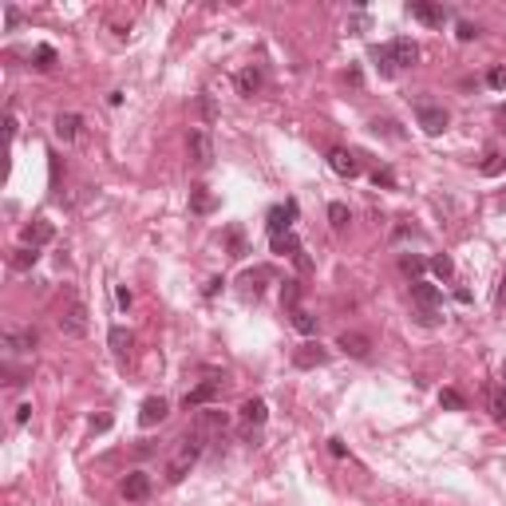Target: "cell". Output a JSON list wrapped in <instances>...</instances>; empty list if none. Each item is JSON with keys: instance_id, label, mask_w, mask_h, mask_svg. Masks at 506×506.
I'll use <instances>...</instances> for the list:
<instances>
[{"instance_id": "obj_16", "label": "cell", "mask_w": 506, "mask_h": 506, "mask_svg": "<svg viewBox=\"0 0 506 506\" xmlns=\"http://www.w3.org/2000/svg\"><path fill=\"white\" fill-rule=\"evenodd\" d=\"M412 300L420 305V309L439 313V305H443V293H439L435 285H423V281H415V285H412Z\"/></svg>"}, {"instance_id": "obj_19", "label": "cell", "mask_w": 506, "mask_h": 506, "mask_svg": "<svg viewBox=\"0 0 506 506\" xmlns=\"http://www.w3.org/2000/svg\"><path fill=\"white\" fill-rule=\"evenodd\" d=\"M214 206H218V198L210 194L206 186H194V190H190V210H194V214H210Z\"/></svg>"}, {"instance_id": "obj_8", "label": "cell", "mask_w": 506, "mask_h": 506, "mask_svg": "<svg viewBox=\"0 0 506 506\" xmlns=\"http://www.w3.org/2000/svg\"><path fill=\"white\" fill-rule=\"evenodd\" d=\"M123 498L127 502H146L151 498V475H143V471H131L127 479H123Z\"/></svg>"}, {"instance_id": "obj_38", "label": "cell", "mask_w": 506, "mask_h": 506, "mask_svg": "<svg viewBox=\"0 0 506 506\" xmlns=\"http://www.w3.org/2000/svg\"><path fill=\"white\" fill-rule=\"evenodd\" d=\"M4 28H9V32H16V28H20V9H16V4H4Z\"/></svg>"}, {"instance_id": "obj_35", "label": "cell", "mask_w": 506, "mask_h": 506, "mask_svg": "<svg viewBox=\"0 0 506 506\" xmlns=\"http://www.w3.org/2000/svg\"><path fill=\"white\" fill-rule=\"evenodd\" d=\"M230 253H233V258H246V238H241L238 226L230 230Z\"/></svg>"}, {"instance_id": "obj_46", "label": "cell", "mask_w": 506, "mask_h": 506, "mask_svg": "<svg viewBox=\"0 0 506 506\" xmlns=\"http://www.w3.org/2000/svg\"><path fill=\"white\" fill-rule=\"evenodd\" d=\"M4 135H9V138H12V135H16V115H12V111H9V115H4Z\"/></svg>"}, {"instance_id": "obj_5", "label": "cell", "mask_w": 506, "mask_h": 506, "mask_svg": "<svg viewBox=\"0 0 506 506\" xmlns=\"http://www.w3.org/2000/svg\"><path fill=\"white\" fill-rule=\"evenodd\" d=\"M408 12H412L420 24H427V28H443V20H447V9H443V4H431V0H412Z\"/></svg>"}, {"instance_id": "obj_25", "label": "cell", "mask_w": 506, "mask_h": 506, "mask_svg": "<svg viewBox=\"0 0 506 506\" xmlns=\"http://www.w3.org/2000/svg\"><path fill=\"white\" fill-rule=\"evenodd\" d=\"M372 64H376V68H380V76H395V64H392V52H388V44H384V48H372Z\"/></svg>"}, {"instance_id": "obj_45", "label": "cell", "mask_w": 506, "mask_h": 506, "mask_svg": "<svg viewBox=\"0 0 506 506\" xmlns=\"http://www.w3.org/2000/svg\"><path fill=\"white\" fill-rule=\"evenodd\" d=\"M372 178H376V186H392V171H376V174H372Z\"/></svg>"}, {"instance_id": "obj_21", "label": "cell", "mask_w": 506, "mask_h": 506, "mask_svg": "<svg viewBox=\"0 0 506 506\" xmlns=\"http://www.w3.org/2000/svg\"><path fill=\"white\" fill-rule=\"evenodd\" d=\"M79 123H84V119H79V115H60V119H56V138H64V143H71V138H76L79 135Z\"/></svg>"}, {"instance_id": "obj_17", "label": "cell", "mask_w": 506, "mask_h": 506, "mask_svg": "<svg viewBox=\"0 0 506 506\" xmlns=\"http://www.w3.org/2000/svg\"><path fill=\"white\" fill-rule=\"evenodd\" d=\"M241 420H246V423H253V427H261V423L269 420V408H265V400H246V403H241Z\"/></svg>"}, {"instance_id": "obj_9", "label": "cell", "mask_w": 506, "mask_h": 506, "mask_svg": "<svg viewBox=\"0 0 506 506\" xmlns=\"http://www.w3.org/2000/svg\"><path fill=\"white\" fill-rule=\"evenodd\" d=\"M20 238H24V246L40 249V246H48V241L56 238V226H52V222H44V218H36V222L24 226V233H20Z\"/></svg>"}, {"instance_id": "obj_24", "label": "cell", "mask_w": 506, "mask_h": 506, "mask_svg": "<svg viewBox=\"0 0 506 506\" xmlns=\"http://www.w3.org/2000/svg\"><path fill=\"white\" fill-rule=\"evenodd\" d=\"M293 328H297V333H305V336H313V333H317V317H313V313H305L297 305V309H293Z\"/></svg>"}, {"instance_id": "obj_29", "label": "cell", "mask_w": 506, "mask_h": 506, "mask_svg": "<svg viewBox=\"0 0 506 506\" xmlns=\"http://www.w3.org/2000/svg\"><path fill=\"white\" fill-rule=\"evenodd\" d=\"M439 403H443L447 412H463V408H467L463 392H455V388H443V392H439Z\"/></svg>"}, {"instance_id": "obj_32", "label": "cell", "mask_w": 506, "mask_h": 506, "mask_svg": "<svg viewBox=\"0 0 506 506\" xmlns=\"http://www.w3.org/2000/svg\"><path fill=\"white\" fill-rule=\"evenodd\" d=\"M56 64V48H48V44H40V48H36V68L40 71H48Z\"/></svg>"}, {"instance_id": "obj_14", "label": "cell", "mask_w": 506, "mask_h": 506, "mask_svg": "<svg viewBox=\"0 0 506 506\" xmlns=\"http://www.w3.org/2000/svg\"><path fill=\"white\" fill-rule=\"evenodd\" d=\"M293 364H297V368H320V364H328V352L320 348V344H300V348L293 352Z\"/></svg>"}, {"instance_id": "obj_50", "label": "cell", "mask_w": 506, "mask_h": 506, "mask_svg": "<svg viewBox=\"0 0 506 506\" xmlns=\"http://www.w3.org/2000/svg\"><path fill=\"white\" fill-rule=\"evenodd\" d=\"M502 384H506V364H502Z\"/></svg>"}, {"instance_id": "obj_40", "label": "cell", "mask_w": 506, "mask_h": 506, "mask_svg": "<svg viewBox=\"0 0 506 506\" xmlns=\"http://www.w3.org/2000/svg\"><path fill=\"white\" fill-rule=\"evenodd\" d=\"M293 265H297L300 273H313V258H309V253H305V249H300L297 258H293Z\"/></svg>"}, {"instance_id": "obj_1", "label": "cell", "mask_w": 506, "mask_h": 506, "mask_svg": "<svg viewBox=\"0 0 506 506\" xmlns=\"http://www.w3.org/2000/svg\"><path fill=\"white\" fill-rule=\"evenodd\" d=\"M202 443L206 439H198L194 431H190L186 439H178V451H174V459L166 463V482H182L190 475V467L198 463V455H202Z\"/></svg>"}, {"instance_id": "obj_43", "label": "cell", "mask_w": 506, "mask_h": 506, "mask_svg": "<svg viewBox=\"0 0 506 506\" xmlns=\"http://www.w3.org/2000/svg\"><path fill=\"white\" fill-rule=\"evenodd\" d=\"M28 420H32V403H20V408H16V423H28Z\"/></svg>"}, {"instance_id": "obj_49", "label": "cell", "mask_w": 506, "mask_h": 506, "mask_svg": "<svg viewBox=\"0 0 506 506\" xmlns=\"http://www.w3.org/2000/svg\"><path fill=\"white\" fill-rule=\"evenodd\" d=\"M498 119H502V123H506V107H502V111H498Z\"/></svg>"}, {"instance_id": "obj_31", "label": "cell", "mask_w": 506, "mask_h": 506, "mask_svg": "<svg viewBox=\"0 0 506 506\" xmlns=\"http://www.w3.org/2000/svg\"><path fill=\"white\" fill-rule=\"evenodd\" d=\"M490 415H495V423H502V427H506V388L490 395Z\"/></svg>"}, {"instance_id": "obj_26", "label": "cell", "mask_w": 506, "mask_h": 506, "mask_svg": "<svg viewBox=\"0 0 506 506\" xmlns=\"http://www.w3.org/2000/svg\"><path fill=\"white\" fill-rule=\"evenodd\" d=\"M431 273H435L439 281H451V277H455V261L447 258V253H435V258H431Z\"/></svg>"}, {"instance_id": "obj_47", "label": "cell", "mask_w": 506, "mask_h": 506, "mask_svg": "<svg viewBox=\"0 0 506 506\" xmlns=\"http://www.w3.org/2000/svg\"><path fill=\"white\" fill-rule=\"evenodd\" d=\"M218 289H222V277H214V281L206 285V297H218Z\"/></svg>"}, {"instance_id": "obj_7", "label": "cell", "mask_w": 506, "mask_h": 506, "mask_svg": "<svg viewBox=\"0 0 506 506\" xmlns=\"http://www.w3.org/2000/svg\"><path fill=\"white\" fill-rule=\"evenodd\" d=\"M166 412H171V403H166L163 395H146L143 408H138V427H155V423H163Z\"/></svg>"}, {"instance_id": "obj_13", "label": "cell", "mask_w": 506, "mask_h": 506, "mask_svg": "<svg viewBox=\"0 0 506 506\" xmlns=\"http://www.w3.org/2000/svg\"><path fill=\"white\" fill-rule=\"evenodd\" d=\"M336 348H344L348 352V356H356V360H364V356H368L372 352V340L364 333H340L336 336Z\"/></svg>"}, {"instance_id": "obj_34", "label": "cell", "mask_w": 506, "mask_h": 506, "mask_svg": "<svg viewBox=\"0 0 506 506\" xmlns=\"http://www.w3.org/2000/svg\"><path fill=\"white\" fill-rule=\"evenodd\" d=\"M328 218H333L336 230H344V226H348V206H344V202H333V206H328Z\"/></svg>"}, {"instance_id": "obj_15", "label": "cell", "mask_w": 506, "mask_h": 506, "mask_svg": "<svg viewBox=\"0 0 506 506\" xmlns=\"http://www.w3.org/2000/svg\"><path fill=\"white\" fill-rule=\"evenodd\" d=\"M328 166H333L340 178H356V174H360L356 155H348V151H340V146H336V151H328Z\"/></svg>"}, {"instance_id": "obj_39", "label": "cell", "mask_w": 506, "mask_h": 506, "mask_svg": "<svg viewBox=\"0 0 506 506\" xmlns=\"http://www.w3.org/2000/svg\"><path fill=\"white\" fill-rule=\"evenodd\" d=\"M502 171V155H487V163H482V174H498Z\"/></svg>"}, {"instance_id": "obj_3", "label": "cell", "mask_w": 506, "mask_h": 506, "mask_svg": "<svg viewBox=\"0 0 506 506\" xmlns=\"http://www.w3.org/2000/svg\"><path fill=\"white\" fill-rule=\"evenodd\" d=\"M388 52H392L395 71H400V68H412V64H420V44L408 40V36H395V40L388 44Z\"/></svg>"}, {"instance_id": "obj_37", "label": "cell", "mask_w": 506, "mask_h": 506, "mask_svg": "<svg viewBox=\"0 0 506 506\" xmlns=\"http://www.w3.org/2000/svg\"><path fill=\"white\" fill-rule=\"evenodd\" d=\"M111 415H107V412H99V415H91V431H95V435H103V431H111Z\"/></svg>"}, {"instance_id": "obj_4", "label": "cell", "mask_w": 506, "mask_h": 506, "mask_svg": "<svg viewBox=\"0 0 506 506\" xmlns=\"http://www.w3.org/2000/svg\"><path fill=\"white\" fill-rule=\"evenodd\" d=\"M60 333H68V336H84L87 333V305H84V300H71L68 309H64Z\"/></svg>"}, {"instance_id": "obj_12", "label": "cell", "mask_w": 506, "mask_h": 506, "mask_svg": "<svg viewBox=\"0 0 506 506\" xmlns=\"http://www.w3.org/2000/svg\"><path fill=\"white\" fill-rule=\"evenodd\" d=\"M293 218H297V202H285V206H273V210H269V233H273V238L289 233Z\"/></svg>"}, {"instance_id": "obj_42", "label": "cell", "mask_w": 506, "mask_h": 506, "mask_svg": "<svg viewBox=\"0 0 506 506\" xmlns=\"http://www.w3.org/2000/svg\"><path fill=\"white\" fill-rule=\"evenodd\" d=\"M198 107H202V115H206V119H214V99H210V95H202V99H198Z\"/></svg>"}, {"instance_id": "obj_2", "label": "cell", "mask_w": 506, "mask_h": 506, "mask_svg": "<svg viewBox=\"0 0 506 506\" xmlns=\"http://www.w3.org/2000/svg\"><path fill=\"white\" fill-rule=\"evenodd\" d=\"M415 123H420L427 135H443L447 123H451V115H447L439 103H415Z\"/></svg>"}, {"instance_id": "obj_18", "label": "cell", "mask_w": 506, "mask_h": 506, "mask_svg": "<svg viewBox=\"0 0 506 506\" xmlns=\"http://www.w3.org/2000/svg\"><path fill=\"white\" fill-rule=\"evenodd\" d=\"M107 344H111V352L123 360V356H131V344H135V336H131L123 325H115V328H111V336H107Z\"/></svg>"}, {"instance_id": "obj_41", "label": "cell", "mask_w": 506, "mask_h": 506, "mask_svg": "<svg viewBox=\"0 0 506 506\" xmlns=\"http://www.w3.org/2000/svg\"><path fill=\"white\" fill-rule=\"evenodd\" d=\"M475 36H479V28H475V24H467V20H463V24H459V40H475Z\"/></svg>"}, {"instance_id": "obj_23", "label": "cell", "mask_w": 506, "mask_h": 506, "mask_svg": "<svg viewBox=\"0 0 506 506\" xmlns=\"http://www.w3.org/2000/svg\"><path fill=\"white\" fill-rule=\"evenodd\" d=\"M36 340H40V336H36V328H28V333H9V336H4V344H9L12 352H28V348H36Z\"/></svg>"}, {"instance_id": "obj_6", "label": "cell", "mask_w": 506, "mask_h": 506, "mask_svg": "<svg viewBox=\"0 0 506 506\" xmlns=\"http://www.w3.org/2000/svg\"><path fill=\"white\" fill-rule=\"evenodd\" d=\"M218 400V380H202L198 388H190L186 395H182V408L186 412H198V408H206V403Z\"/></svg>"}, {"instance_id": "obj_27", "label": "cell", "mask_w": 506, "mask_h": 506, "mask_svg": "<svg viewBox=\"0 0 506 506\" xmlns=\"http://www.w3.org/2000/svg\"><path fill=\"white\" fill-rule=\"evenodd\" d=\"M36 258H40V253H36L32 246H20L16 253H12V269H20V273H24V269L36 265Z\"/></svg>"}, {"instance_id": "obj_44", "label": "cell", "mask_w": 506, "mask_h": 506, "mask_svg": "<svg viewBox=\"0 0 506 506\" xmlns=\"http://www.w3.org/2000/svg\"><path fill=\"white\" fill-rule=\"evenodd\" d=\"M328 451H333V455H336V459H344V455H348V447H344V443H340V439H328Z\"/></svg>"}, {"instance_id": "obj_28", "label": "cell", "mask_w": 506, "mask_h": 506, "mask_svg": "<svg viewBox=\"0 0 506 506\" xmlns=\"http://www.w3.org/2000/svg\"><path fill=\"white\" fill-rule=\"evenodd\" d=\"M261 281H273V269H253V273H246V277H241L246 293H261Z\"/></svg>"}, {"instance_id": "obj_10", "label": "cell", "mask_w": 506, "mask_h": 506, "mask_svg": "<svg viewBox=\"0 0 506 506\" xmlns=\"http://www.w3.org/2000/svg\"><path fill=\"white\" fill-rule=\"evenodd\" d=\"M226 423H230V415L226 412H198V420H194V435L198 439H206V435H214V431H226Z\"/></svg>"}, {"instance_id": "obj_33", "label": "cell", "mask_w": 506, "mask_h": 506, "mask_svg": "<svg viewBox=\"0 0 506 506\" xmlns=\"http://www.w3.org/2000/svg\"><path fill=\"white\" fill-rule=\"evenodd\" d=\"M281 300L289 305V313H293V309H297V300H300V285L297 281H285L281 285Z\"/></svg>"}, {"instance_id": "obj_22", "label": "cell", "mask_w": 506, "mask_h": 506, "mask_svg": "<svg viewBox=\"0 0 506 506\" xmlns=\"http://www.w3.org/2000/svg\"><path fill=\"white\" fill-rule=\"evenodd\" d=\"M300 249H305V246L297 241V233H293V230L281 233V238H273V253H281V258H297Z\"/></svg>"}, {"instance_id": "obj_36", "label": "cell", "mask_w": 506, "mask_h": 506, "mask_svg": "<svg viewBox=\"0 0 506 506\" xmlns=\"http://www.w3.org/2000/svg\"><path fill=\"white\" fill-rule=\"evenodd\" d=\"M487 84L495 87V91H506V68H490L487 71Z\"/></svg>"}, {"instance_id": "obj_20", "label": "cell", "mask_w": 506, "mask_h": 506, "mask_svg": "<svg viewBox=\"0 0 506 506\" xmlns=\"http://www.w3.org/2000/svg\"><path fill=\"white\" fill-rule=\"evenodd\" d=\"M238 91L241 95H258L261 91V71L258 68H241L238 71Z\"/></svg>"}, {"instance_id": "obj_11", "label": "cell", "mask_w": 506, "mask_h": 506, "mask_svg": "<svg viewBox=\"0 0 506 506\" xmlns=\"http://www.w3.org/2000/svg\"><path fill=\"white\" fill-rule=\"evenodd\" d=\"M190 158H194L198 166L214 163V143H210L206 131H190Z\"/></svg>"}, {"instance_id": "obj_30", "label": "cell", "mask_w": 506, "mask_h": 506, "mask_svg": "<svg viewBox=\"0 0 506 506\" xmlns=\"http://www.w3.org/2000/svg\"><path fill=\"white\" fill-rule=\"evenodd\" d=\"M400 269H403L408 277H420L423 269H427V261H423V258H415V253H403V258H400Z\"/></svg>"}, {"instance_id": "obj_48", "label": "cell", "mask_w": 506, "mask_h": 506, "mask_svg": "<svg viewBox=\"0 0 506 506\" xmlns=\"http://www.w3.org/2000/svg\"><path fill=\"white\" fill-rule=\"evenodd\" d=\"M495 297H498V305H506V273H502V281H498V293H495Z\"/></svg>"}]
</instances>
